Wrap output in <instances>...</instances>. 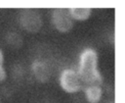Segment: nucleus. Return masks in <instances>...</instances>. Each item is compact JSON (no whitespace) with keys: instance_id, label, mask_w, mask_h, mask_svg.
Returning <instances> with one entry per match:
<instances>
[{"instance_id":"nucleus-1","label":"nucleus","mask_w":125,"mask_h":103,"mask_svg":"<svg viewBox=\"0 0 125 103\" xmlns=\"http://www.w3.org/2000/svg\"><path fill=\"white\" fill-rule=\"evenodd\" d=\"M78 75L82 84L87 86L102 83V77L98 71V55L94 49H84L80 54Z\"/></svg>"},{"instance_id":"nucleus-2","label":"nucleus","mask_w":125,"mask_h":103,"mask_svg":"<svg viewBox=\"0 0 125 103\" xmlns=\"http://www.w3.org/2000/svg\"><path fill=\"white\" fill-rule=\"evenodd\" d=\"M19 23L21 26L31 33L37 32L42 26V19L40 14L33 9H23L20 12Z\"/></svg>"},{"instance_id":"nucleus-3","label":"nucleus","mask_w":125,"mask_h":103,"mask_svg":"<svg viewBox=\"0 0 125 103\" xmlns=\"http://www.w3.org/2000/svg\"><path fill=\"white\" fill-rule=\"evenodd\" d=\"M60 84L62 90L67 93H75L82 87V81L78 73L71 69H65L60 77Z\"/></svg>"},{"instance_id":"nucleus-4","label":"nucleus","mask_w":125,"mask_h":103,"mask_svg":"<svg viewBox=\"0 0 125 103\" xmlns=\"http://www.w3.org/2000/svg\"><path fill=\"white\" fill-rule=\"evenodd\" d=\"M72 18L68 10L55 9L52 14V23L54 26L61 32H67L73 26Z\"/></svg>"},{"instance_id":"nucleus-5","label":"nucleus","mask_w":125,"mask_h":103,"mask_svg":"<svg viewBox=\"0 0 125 103\" xmlns=\"http://www.w3.org/2000/svg\"><path fill=\"white\" fill-rule=\"evenodd\" d=\"M31 72L35 78L41 82L47 81L50 77V72L48 69V66L39 60H36L31 65Z\"/></svg>"},{"instance_id":"nucleus-6","label":"nucleus","mask_w":125,"mask_h":103,"mask_svg":"<svg viewBox=\"0 0 125 103\" xmlns=\"http://www.w3.org/2000/svg\"><path fill=\"white\" fill-rule=\"evenodd\" d=\"M103 90L100 85H90L85 89V97L89 103H99L102 99Z\"/></svg>"},{"instance_id":"nucleus-7","label":"nucleus","mask_w":125,"mask_h":103,"mask_svg":"<svg viewBox=\"0 0 125 103\" xmlns=\"http://www.w3.org/2000/svg\"><path fill=\"white\" fill-rule=\"evenodd\" d=\"M69 14L73 20L77 21H85L87 20L90 15H91V8H78V7H73L68 9Z\"/></svg>"},{"instance_id":"nucleus-8","label":"nucleus","mask_w":125,"mask_h":103,"mask_svg":"<svg viewBox=\"0 0 125 103\" xmlns=\"http://www.w3.org/2000/svg\"><path fill=\"white\" fill-rule=\"evenodd\" d=\"M5 38H6V42L11 47H14V48H17V47L21 46V43H22L21 36L18 32H16V31H10V32H8Z\"/></svg>"},{"instance_id":"nucleus-9","label":"nucleus","mask_w":125,"mask_h":103,"mask_svg":"<svg viewBox=\"0 0 125 103\" xmlns=\"http://www.w3.org/2000/svg\"><path fill=\"white\" fill-rule=\"evenodd\" d=\"M5 56L2 49H0V83L4 82L7 78V71L5 69Z\"/></svg>"}]
</instances>
